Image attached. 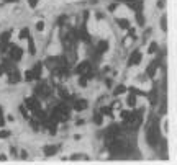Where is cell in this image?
<instances>
[{"label": "cell", "instance_id": "37", "mask_svg": "<svg viewBox=\"0 0 177 165\" xmlns=\"http://www.w3.org/2000/svg\"><path fill=\"white\" fill-rule=\"evenodd\" d=\"M128 115H130L128 111H123V113H122V118H123V120H126V118H128Z\"/></svg>", "mask_w": 177, "mask_h": 165}, {"label": "cell", "instance_id": "11", "mask_svg": "<svg viewBox=\"0 0 177 165\" xmlns=\"http://www.w3.org/2000/svg\"><path fill=\"white\" fill-rule=\"evenodd\" d=\"M107 136H110V137H118V136H120V126L111 124L110 128L107 129Z\"/></svg>", "mask_w": 177, "mask_h": 165}, {"label": "cell", "instance_id": "38", "mask_svg": "<svg viewBox=\"0 0 177 165\" xmlns=\"http://www.w3.org/2000/svg\"><path fill=\"white\" fill-rule=\"evenodd\" d=\"M10 152H12V155H16V149H15V147H12Z\"/></svg>", "mask_w": 177, "mask_h": 165}, {"label": "cell", "instance_id": "32", "mask_svg": "<svg viewBox=\"0 0 177 165\" xmlns=\"http://www.w3.org/2000/svg\"><path fill=\"white\" fill-rule=\"evenodd\" d=\"M25 79L26 80H33V74H31V70H28V72L25 74Z\"/></svg>", "mask_w": 177, "mask_h": 165}, {"label": "cell", "instance_id": "28", "mask_svg": "<svg viewBox=\"0 0 177 165\" xmlns=\"http://www.w3.org/2000/svg\"><path fill=\"white\" fill-rule=\"evenodd\" d=\"M10 137V131H0V139H7Z\"/></svg>", "mask_w": 177, "mask_h": 165}, {"label": "cell", "instance_id": "30", "mask_svg": "<svg viewBox=\"0 0 177 165\" xmlns=\"http://www.w3.org/2000/svg\"><path fill=\"white\" fill-rule=\"evenodd\" d=\"M38 2H40V0H28V5H30V8H36Z\"/></svg>", "mask_w": 177, "mask_h": 165}, {"label": "cell", "instance_id": "39", "mask_svg": "<svg viewBox=\"0 0 177 165\" xmlns=\"http://www.w3.org/2000/svg\"><path fill=\"white\" fill-rule=\"evenodd\" d=\"M5 74V70H3V67H2V65H0V75H3Z\"/></svg>", "mask_w": 177, "mask_h": 165}, {"label": "cell", "instance_id": "7", "mask_svg": "<svg viewBox=\"0 0 177 165\" xmlns=\"http://www.w3.org/2000/svg\"><path fill=\"white\" fill-rule=\"evenodd\" d=\"M126 5L133 12H143V2H139V0H128Z\"/></svg>", "mask_w": 177, "mask_h": 165}, {"label": "cell", "instance_id": "19", "mask_svg": "<svg viewBox=\"0 0 177 165\" xmlns=\"http://www.w3.org/2000/svg\"><path fill=\"white\" fill-rule=\"evenodd\" d=\"M94 121H95V124H102V123H103V115H102L100 111L94 115Z\"/></svg>", "mask_w": 177, "mask_h": 165}, {"label": "cell", "instance_id": "2", "mask_svg": "<svg viewBox=\"0 0 177 165\" xmlns=\"http://www.w3.org/2000/svg\"><path fill=\"white\" fill-rule=\"evenodd\" d=\"M46 65L49 67L51 70L54 69H59V67H62V65H66V60H64V57H61V56H51V57H48V60H46Z\"/></svg>", "mask_w": 177, "mask_h": 165}, {"label": "cell", "instance_id": "20", "mask_svg": "<svg viewBox=\"0 0 177 165\" xmlns=\"http://www.w3.org/2000/svg\"><path fill=\"white\" fill-rule=\"evenodd\" d=\"M126 103H128V106H135L136 105V96H135V93H131V95L128 96Z\"/></svg>", "mask_w": 177, "mask_h": 165}, {"label": "cell", "instance_id": "26", "mask_svg": "<svg viewBox=\"0 0 177 165\" xmlns=\"http://www.w3.org/2000/svg\"><path fill=\"white\" fill-rule=\"evenodd\" d=\"M100 113H102V115H108V116H110L111 115V106H103V108L100 110Z\"/></svg>", "mask_w": 177, "mask_h": 165}, {"label": "cell", "instance_id": "36", "mask_svg": "<svg viewBox=\"0 0 177 165\" xmlns=\"http://www.w3.org/2000/svg\"><path fill=\"white\" fill-rule=\"evenodd\" d=\"M64 20H66V16H59V20H57V23H59V25H62V23H64Z\"/></svg>", "mask_w": 177, "mask_h": 165}, {"label": "cell", "instance_id": "6", "mask_svg": "<svg viewBox=\"0 0 177 165\" xmlns=\"http://www.w3.org/2000/svg\"><path fill=\"white\" fill-rule=\"evenodd\" d=\"M35 92L38 93V95H41L43 98L51 95V88H49V85H46V84H40V85L35 88Z\"/></svg>", "mask_w": 177, "mask_h": 165}, {"label": "cell", "instance_id": "23", "mask_svg": "<svg viewBox=\"0 0 177 165\" xmlns=\"http://www.w3.org/2000/svg\"><path fill=\"white\" fill-rule=\"evenodd\" d=\"M28 41H30V54H35L36 49H35V41H33V38L31 36H28Z\"/></svg>", "mask_w": 177, "mask_h": 165}, {"label": "cell", "instance_id": "34", "mask_svg": "<svg viewBox=\"0 0 177 165\" xmlns=\"http://www.w3.org/2000/svg\"><path fill=\"white\" fill-rule=\"evenodd\" d=\"M116 7H118L116 3H111V5L108 7V10H110V12H115V10H116Z\"/></svg>", "mask_w": 177, "mask_h": 165}, {"label": "cell", "instance_id": "12", "mask_svg": "<svg viewBox=\"0 0 177 165\" xmlns=\"http://www.w3.org/2000/svg\"><path fill=\"white\" fill-rule=\"evenodd\" d=\"M108 49V41H105V39H102L98 44H97V49H95V52H97V56H102L105 51Z\"/></svg>", "mask_w": 177, "mask_h": 165}, {"label": "cell", "instance_id": "13", "mask_svg": "<svg viewBox=\"0 0 177 165\" xmlns=\"http://www.w3.org/2000/svg\"><path fill=\"white\" fill-rule=\"evenodd\" d=\"M8 75H10V77H8V79H10V84H18V82H20V80H21V77H20V72H18V70H16V69L10 70V72H8Z\"/></svg>", "mask_w": 177, "mask_h": 165}, {"label": "cell", "instance_id": "18", "mask_svg": "<svg viewBox=\"0 0 177 165\" xmlns=\"http://www.w3.org/2000/svg\"><path fill=\"white\" fill-rule=\"evenodd\" d=\"M125 92H126V87L125 85H118L115 90H113V95L118 96V95H122V93H125Z\"/></svg>", "mask_w": 177, "mask_h": 165}, {"label": "cell", "instance_id": "29", "mask_svg": "<svg viewBox=\"0 0 177 165\" xmlns=\"http://www.w3.org/2000/svg\"><path fill=\"white\" fill-rule=\"evenodd\" d=\"M36 30H38V31L44 30V21H38V23H36Z\"/></svg>", "mask_w": 177, "mask_h": 165}, {"label": "cell", "instance_id": "3", "mask_svg": "<svg viewBox=\"0 0 177 165\" xmlns=\"http://www.w3.org/2000/svg\"><path fill=\"white\" fill-rule=\"evenodd\" d=\"M141 59H143V54L139 52V49H135L130 54V57H128V65L131 67V65H138L139 62H141Z\"/></svg>", "mask_w": 177, "mask_h": 165}, {"label": "cell", "instance_id": "40", "mask_svg": "<svg viewBox=\"0 0 177 165\" xmlns=\"http://www.w3.org/2000/svg\"><path fill=\"white\" fill-rule=\"evenodd\" d=\"M7 3H15V2H18V0H5Z\"/></svg>", "mask_w": 177, "mask_h": 165}, {"label": "cell", "instance_id": "35", "mask_svg": "<svg viewBox=\"0 0 177 165\" xmlns=\"http://www.w3.org/2000/svg\"><path fill=\"white\" fill-rule=\"evenodd\" d=\"M157 7H159V8H164V0H157Z\"/></svg>", "mask_w": 177, "mask_h": 165}, {"label": "cell", "instance_id": "25", "mask_svg": "<svg viewBox=\"0 0 177 165\" xmlns=\"http://www.w3.org/2000/svg\"><path fill=\"white\" fill-rule=\"evenodd\" d=\"M156 51H157V43H151V44H149V49H148V52H149V54H154Z\"/></svg>", "mask_w": 177, "mask_h": 165}, {"label": "cell", "instance_id": "31", "mask_svg": "<svg viewBox=\"0 0 177 165\" xmlns=\"http://www.w3.org/2000/svg\"><path fill=\"white\" fill-rule=\"evenodd\" d=\"M20 111H21V115H23V118H30V116H28V113H26V108H25V106H20Z\"/></svg>", "mask_w": 177, "mask_h": 165}, {"label": "cell", "instance_id": "8", "mask_svg": "<svg viewBox=\"0 0 177 165\" xmlns=\"http://www.w3.org/2000/svg\"><path fill=\"white\" fill-rule=\"evenodd\" d=\"M89 69H90V62H89V60H84V62H81V64H77L74 72H76L77 75H82V74H85Z\"/></svg>", "mask_w": 177, "mask_h": 165}, {"label": "cell", "instance_id": "16", "mask_svg": "<svg viewBox=\"0 0 177 165\" xmlns=\"http://www.w3.org/2000/svg\"><path fill=\"white\" fill-rule=\"evenodd\" d=\"M116 25L120 26L122 30H128V28H130V20H128V18H122V20H116Z\"/></svg>", "mask_w": 177, "mask_h": 165}, {"label": "cell", "instance_id": "1", "mask_svg": "<svg viewBox=\"0 0 177 165\" xmlns=\"http://www.w3.org/2000/svg\"><path fill=\"white\" fill-rule=\"evenodd\" d=\"M146 139L148 144L156 147L159 144V139H161V131H159V120L157 118H152L146 126Z\"/></svg>", "mask_w": 177, "mask_h": 165}, {"label": "cell", "instance_id": "17", "mask_svg": "<svg viewBox=\"0 0 177 165\" xmlns=\"http://www.w3.org/2000/svg\"><path fill=\"white\" fill-rule=\"evenodd\" d=\"M10 36H12V31H5L0 35V43H8L10 41Z\"/></svg>", "mask_w": 177, "mask_h": 165}, {"label": "cell", "instance_id": "33", "mask_svg": "<svg viewBox=\"0 0 177 165\" xmlns=\"http://www.w3.org/2000/svg\"><path fill=\"white\" fill-rule=\"evenodd\" d=\"M5 126V120H3V113H0V128Z\"/></svg>", "mask_w": 177, "mask_h": 165}, {"label": "cell", "instance_id": "24", "mask_svg": "<svg viewBox=\"0 0 177 165\" xmlns=\"http://www.w3.org/2000/svg\"><path fill=\"white\" fill-rule=\"evenodd\" d=\"M79 77H81V79H79V85H81V87H87V80H89V79H87L84 74L79 75Z\"/></svg>", "mask_w": 177, "mask_h": 165}, {"label": "cell", "instance_id": "5", "mask_svg": "<svg viewBox=\"0 0 177 165\" xmlns=\"http://www.w3.org/2000/svg\"><path fill=\"white\" fill-rule=\"evenodd\" d=\"M25 106H26V108H28L30 111L41 108V105H40V101H38V98H33V96H30V98H25Z\"/></svg>", "mask_w": 177, "mask_h": 165}, {"label": "cell", "instance_id": "15", "mask_svg": "<svg viewBox=\"0 0 177 165\" xmlns=\"http://www.w3.org/2000/svg\"><path fill=\"white\" fill-rule=\"evenodd\" d=\"M57 152V147L56 145H44V155L46 157H51Z\"/></svg>", "mask_w": 177, "mask_h": 165}, {"label": "cell", "instance_id": "10", "mask_svg": "<svg viewBox=\"0 0 177 165\" xmlns=\"http://www.w3.org/2000/svg\"><path fill=\"white\" fill-rule=\"evenodd\" d=\"M41 70H43V64L38 62V64L31 69V74H33V80H40L41 79Z\"/></svg>", "mask_w": 177, "mask_h": 165}, {"label": "cell", "instance_id": "21", "mask_svg": "<svg viewBox=\"0 0 177 165\" xmlns=\"http://www.w3.org/2000/svg\"><path fill=\"white\" fill-rule=\"evenodd\" d=\"M136 21L138 25H144V16H143V12H136Z\"/></svg>", "mask_w": 177, "mask_h": 165}, {"label": "cell", "instance_id": "14", "mask_svg": "<svg viewBox=\"0 0 177 165\" xmlns=\"http://www.w3.org/2000/svg\"><path fill=\"white\" fill-rule=\"evenodd\" d=\"M87 108V101L85 100H76L74 101V110L76 111H82Z\"/></svg>", "mask_w": 177, "mask_h": 165}, {"label": "cell", "instance_id": "27", "mask_svg": "<svg viewBox=\"0 0 177 165\" xmlns=\"http://www.w3.org/2000/svg\"><path fill=\"white\" fill-rule=\"evenodd\" d=\"M161 28H162V31H167V18L166 16L161 18Z\"/></svg>", "mask_w": 177, "mask_h": 165}, {"label": "cell", "instance_id": "4", "mask_svg": "<svg viewBox=\"0 0 177 165\" xmlns=\"http://www.w3.org/2000/svg\"><path fill=\"white\" fill-rule=\"evenodd\" d=\"M21 56H23L21 48L12 44V48H10V59L13 60V62H16V60H21Z\"/></svg>", "mask_w": 177, "mask_h": 165}, {"label": "cell", "instance_id": "9", "mask_svg": "<svg viewBox=\"0 0 177 165\" xmlns=\"http://www.w3.org/2000/svg\"><path fill=\"white\" fill-rule=\"evenodd\" d=\"M159 59H156V60H152L151 64L148 65V69H146V72H148V75L149 77H154V74H156V70H157V67H159Z\"/></svg>", "mask_w": 177, "mask_h": 165}, {"label": "cell", "instance_id": "22", "mask_svg": "<svg viewBox=\"0 0 177 165\" xmlns=\"http://www.w3.org/2000/svg\"><path fill=\"white\" fill-rule=\"evenodd\" d=\"M30 36V31H28V28H23V30L20 31V39H26Z\"/></svg>", "mask_w": 177, "mask_h": 165}]
</instances>
